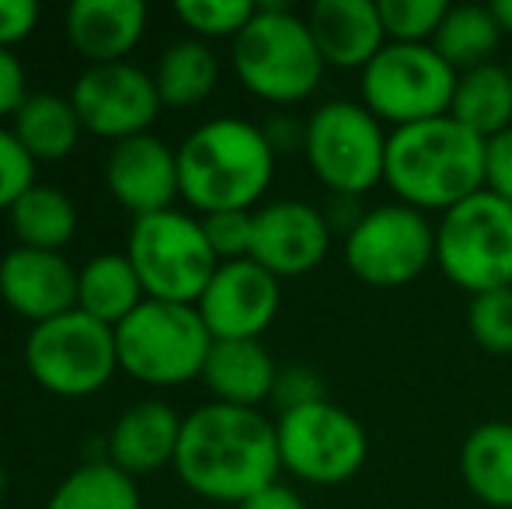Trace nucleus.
Instances as JSON below:
<instances>
[{"instance_id":"nucleus-21","label":"nucleus","mask_w":512,"mask_h":509,"mask_svg":"<svg viewBox=\"0 0 512 509\" xmlns=\"http://www.w3.org/2000/svg\"><path fill=\"white\" fill-rule=\"evenodd\" d=\"M203 381L220 405L258 408L262 401H272L279 367L262 339H213Z\"/></svg>"},{"instance_id":"nucleus-15","label":"nucleus","mask_w":512,"mask_h":509,"mask_svg":"<svg viewBox=\"0 0 512 509\" xmlns=\"http://www.w3.org/2000/svg\"><path fill=\"white\" fill-rule=\"evenodd\" d=\"M328 213L304 199H272L255 210L251 258L276 279L307 276L331 252Z\"/></svg>"},{"instance_id":"nucleus-35","label":"nucleus","mask_w":512,"mask_h":509,"mask_svg":"<svg viewBox=\"0 0 512 509\" xmlns=\"http://www.w3.org/2000/svg\"><path fill=\"white\" fill-rule=\"evenodd\" d=\"M272 401H276L279 415L317 405V401H324V381L310 367H286V370H279Z\"/></svg>"},{"instance_id":"nucleus-24","label":"nucleus","mask_w":512,"mask_h":509,"mask_svg":"<svg viewBox=\"0 0 512 509\" xmlns=\"http://www.w3.org/2000/svg\"><path fill=\"white\" fill-rule=\"evenodd\" d=\"M11 133L21 140V147L39 161H63L74 154L81 143V116H77L70 95H53V91H32L21 102V109L11 119Z\"/></svg>"},{"instance_id":"nucleus-38","label":"nucleus","mask_w":512,"mask_h":509,"mask_svg":"<svg viewBox=\"0 0 512 509\" xmlns=\"http://www.w3.org/2000/svg\"><path fill=\"white\" fill-rule=\"evenodd\" d=\"M28 95L32 91H28V74L21 56H14V49H0V119H14V112L21 109Z\"/></svg>"},{"instance_id":"nucleus-8","label":"nucleus","mask_w":512,"mask_h":509,"mask_svg":"<svg viewBox=\"0 0 512 509\" xmlns=\"http://www.w3.org/2000/svg\"><path fill=\"white\" fill-rule=\"evenodd\" d=\"M436 265L471 297L512 286V206L481 189L436 224Z\"/></svg>"},{"instance_id":"nucleus-42","label":"nucleus","mask_w":512,"mask_h":509,"mask_svg":"<svg viewBox=\"0 0 512 509\" xmlns=\"http://www.w3.org/2000/svg\"><path fill=\"white\" fill-rule=\"evenodd\" d=\"M506 70H509V77H512V56H509V63H506Z\"/></svg>"},{"instance_id":"nucleus-5","label":"nucleus","mask_w":512,"mask_h":509,"mask_svg":"<svg viewBox=\"0 0 512 509\" xmlns=\"http://www.w3.org/2000/svg\"><path fill=\"white\" fill-rule=\"evenodd\" d=\"M209 349L213 335L192 304L143 300L122 325H115L119 370L150 387H175L203 377Z\"/></svg>"},{"instance_id":"nucleus-1","label":"nucleus","mask_w":512,"mask_h":509,"mask_svg":"<svg viewBox=\"0 0 512 509\" xmlns=\"http://www.w3.org/2000/svg\"><path fill=\"white\" fill-rule=\"evenodd\" d=\"M171 468L196 496L241 506L265 485L279 482L283 461L276 422L265 419L262 408L206 401L185 415Z\"/></svg>"},{"instance_id":"nucleus-7","label":"nucleus","mask_w":512,"mask_h":509,"mask_svg":"<svg viewBox=\"0 0 512 509\" xmlns=\"http://www.w3.org/2000/svg\"><path fill=\"white\" fill-rule=\"evenodd\" d=\"M384 123L363 102H324L304 126V154L314 178L338 199H359L384 182Z\"/></svg>"},{"instance_id":"nucleus-33","label":"nucleus","mask_w":512,"mask_h":509,"mask_svg":"<svg viewBox=\"0 0 512 509\" xmlns=\"http://www.w3.org/2000/svg\"><path fill=\"white\" fill-rule=\"evenodd\" d=\"M203 231L220 262H241L251 258V245H255V210H223L206 213Z\"/></svg>"},{"instance_id":"nucleus-6","label":"nucleus","mask_w":512,"mask_h":509,"mask_svg":"<svg viewBox=\"0 0 512 509\" xmlns=\"http://www.w3.org/2000/svg\"><path fill=\"white\" fill-rule=\"evenodd\" d=\"M126 258L133 262L147 300L199 304L203 290L220 269L203 231V220L182 210H161L136 217L126 238Z\"/></svg>"},{"instance_id":"nucleus-9","label":"nucleus","mask_w":512,"mask_h":509,"mask_svg":"<svg viewBox=\"0 0 512 509\" xmlns=\"http://www.w3.org/2000/svg\"><path fill=\"white\" fill-rule=\"evenodd\" d=\"M25 367L32 381L56 398H91L119 374L115 328L81 307L32 325L25 339Z\"/></svg>"},{"instance_id":"nucleus-31","label":"nucleus","mask_w":512,"mask_h":509,"mask_svg":"<svg viewBox=\"0 0 512 509\" xmlns=\"http://www.w3.org/2000/svg\"><path fill=\"white\" fill-rule=\"evenodd\" d=\"M446 14H450V4L443 0H384L380 4L387 42H408V46H429Z\"/></svg>"},{"instance_id":"nucleus-34","label":"nucleus","mask_w":512,"mask_h":509,"mask_svg":"<svg viewBox=\"0 0 512 509\" xmlns=\"http://www.w3.org/2000/svg\"><path fill=\"white\" fill-rule=\"evenodd\" d=\"M35 185V157L21 147L11 126H0V210H11Z\"/></svg>"},{"instance_id":"nucleus-37","label":"nucleus","mask_w":512,"mask_h":509,"mask_svg":"<svg viewBox=\"0 0 512 509\" xmlns=\"http://www.w3.org/2000/svg\"><path fill=\"white\" fill-rule=\"evenodd\" d=\"M39 4L35 0H0V49H14L25 42L39 25Z\"/></svg>"},{"instance_id":"nucleus-28","label":"nucleus","mask_w":512,"mask_h":509,"mask_svg":"<svg viewBox=\"0 0 512 509\" xmlns=\"http://www.w3.org/2000/svg\"><path fill=\"white\" fill-rule=\"evenodd\" d=\"M502 35L506 32H502L492 7L460 4V7H450V14H446L443 25H439L432 46H436V53L443 56L457 74H467V70L492 63Z\"/></svg>"},{"instance_id":"nucleus-16","label":"nucleus","mask_w":512,"mask_h":509,"mask_svg":"<svg viewBox=\"0 0 512 509\" xmlns=\"http://www.w3.org/2000/svg\"><path fill=\"white\" fill-rule=\"evenodd\" d=\"M105 185L115 203L133 213V220L171 210L175 199L182 196L178 150L154 133L112 143L105 157Z\"/></svg>"},{"instance_id":"nucleus-29","label":"nucleus","mask_w":512,"mask_h":509,"mask_svg":"<svg viewBox=\"0 0 512 509\" xmlns=\"http://www.w3.org/2000/svg\"><path fill=\"white\" fill-rule=\"evenodd\" d=\"M46 509H143V499L136 478L112 461H88L56 485Z\"/></svg>"},{"instance_id":"nucleus-2","label":"nucleus","mask_w":512,"mask_h":509,"mask_svg":"<svg viewBox=\"0 0 512 509\" xmlns=\"http://www.w3.org/2000/svg\"><path fill=\"white\" fill-rule=\"evenodd\" d=\"M178 185L192 210H255L276 175V147L262 126L237 116L206 119L178 143Z\"/></svg>"},{"instance_id":"nucleus-41","label":"nucleus","mask_w":512,"mask_h":509,"mask_svg":"<svg viewBox=\"0 0 512 509\" xmlns=\"http://www.w3.org/2000/svg\"><path fill=\"white\" fill-rule=\"evenodd\" d=\"M4 492H7V471H4V464H0V499H4Z\"/></svg>"},{"instance_id":"nucleus-11","label":"nucleus","mask_w":512,"mask_h":509,"mask_svg":"<svg viewBox=\"0 0 512 509\" xmlns=\"http://www.w3.org/2000/svg\"><path fill=\"white\" fill-rule=\"evenodd\" d=\"M345 265L373 290L408 286L436 262V224L405 203H380L345 234Z\"/></svg>"},{"instance_id":"nucleus-18","label":"nucleus","mask_w":512,"mask_h":509,"mask_svg":"<svg viewBox=\"0 0 512 509\" xmlns=\"http://www.w3.org/2000/svg\"><path fill=\"white\" fill-rule=\"evenodd\" d=\"M182 422L168 401L143 398L122 408L108 429V461L129 478H147L154 471L175 464V450L182 440Z\"/></svg>"},{"instance_id":"nucleus-13","label":"nucleus","mask_w":512,"mask_h":509,"mask_svg":"<svg viewBox=\"0 0 512 509\" xmlns=\"http://www.w3.org/2000/svg\"><path fill=\"white\" fill-rule=\"evenodd\" d=\"M70 102L81 116L84 133L112 143L150 133L164 105L154 74L129 60L84 67L70 88Z\"/></svg>"},{"instance_id":"nucleus-12","label":"nucleus","mask_w":512,"mask_h":509,"mask_svg":"<svg viewBox=\"0 0 512 509\" xmlns=\"http://www.w3.org/2000/svg\"><path fill=\"white\" fill-rule=\"evenodd\" d=\"M283 471L307 485H342L363 471L370 457V436L363 422L328 398L276 419Z\"/></svg>"},{"instance_id":"nucleus-14","label":"nucleus","mask_w":512,"mask_h":509,"mask_svg":"<svg viewBox=\"0 0 512 509\" xmlns=\"http://www.w3.org/2000/svg\"><path fill=\"white\" fill-rule=\"evenodd\" d=\"M283 304V279H276L255 258L220 262L196 311L213 339H258L276 321Z\"/></svg>"},{"instance_id":"nucleus-23","label":"nucleus","mask_w":512,"mask_h":509,"mask_svg":"<svg viewBox=\"0 0 512 509\" xmlns=\"http://www.w3.org/2000/svg\"><path fill=\"white\" fill-rule=\"evenodd\" d=\"M147 300L126 252H102L77 269V307L115 328Z\"/></svg>"},{"instance_id":"nucleus-39","label":"nucleus","mask_w":512,"mask_h":509,"mask_svg":"<svg viewBox=\"0 0 512 509\" xmlns=\"http://www.w3.org/2000/svg\"><path fill=\"white\" fill-rule=\"evenodd\" d=\"M234 509H307V503L300 499V492L290 489V485L272 482V485H265L262 492H255V496L244 499V503L234 506Z\"/></svg>"},{"instance_id":"nucleus-36","label":"nucleus","mask_w":512,"mask_h":509,"mask_svg":"<svg viewBox=\"0 0 512 509\" xmlns=\"http://www.w3.org/2000/svg\"><path fill=\"white\" fill-rule=\"evenodd\" d=\"M485 189L512 206V129L485 143Z\"/></svg>"},{"instance_id":"nucleus-22","label":"nucleus","mask_w":512,"mask_h":509,"mask_svg":"<svg viewBox=\"0 0 512 509\" xmlns=\"http://www.w3.org/2000/svg\"><path fill=\"white\" fill-rule=\"evenodd\" d=\"M460 475L471 496L492 509H512V422H481L460 447Z\"/></svg>"},{"instance_id":"nucleus-20","label":"nucleus","mask_w":512,"mask_h":509,"mask_svg":"<svg viewBox=\"0 0 512 509\" xmlns=\"http://www.w3.org/2000/svg\"><path fill=\"white\" fill-rule=\"evenodd\" d=\"M307 28L324 67L366 70L387 46L380 4L373 0H317L307 11Z\"/></svg>"},{"instance_id":"nucleus-26","label":"nucleus","mask_w":512,"mask_h":509,"mask_svg":"<svg viewBox=\"0 0 512 509\" xmlns=\"http://www.w3.org/2000/svg\"><path fill=\"white\" fill-rule=\"evenodd\" d=\"M450 116L481 140L512 129V77L499 63H485L457 77Z\"/></svg>"},{"instance_id":"nucleus-3","label":"nucleus","mask_w":512,"mask_h":509,"mask_svg":"<svg viewBox=\"0 0 512 509\" xmlns=\"http://www.w3.org/2000/svg\"><path fill=\"white\" fill-rule=\"evenodd\" d=\"M384 182L398 203L443 217L485 189V140L453 116L391 129Z\"/></svg>"},{"instance_id":"nucleus-30","label":"nucleus","mask_w":512,"mask_h":509,"mask_svg":"<svg viewBox=\"0 0 512 509\" xmlns=\"http://www.w3.org/2000/svg\"><path fill=\"white\" fill-rule=\"evenodd\" d=\"M258 4L251 0H178L175 14L196 39H230L241 35V28L255 18Z\"/></svg>"},{"instance_id":"nucleus-10","label":"nucleus","mask_w":512,"mask_h":509,"mask_svg":"<svg viewBox=\"0 0 512 509\" xmlns=\"http://www.w3.org/2000/svg\"><path fill=\"white\" fill-rule=\"evenodd\" d=\"M457 70L436 53V46H408V42H387L373 63L363 70V105L394 129L429 123V119L450 116L453 91H457Z\"/></svg>"},{"instance_id":"nucleus-25","label":"nucleus","mask_w":512,"mask_h":509,"mask_svg":"<svg viewBox=\"0 0 512 509\" xmlns=\"http://www.w3.org/2000/svg\"><path fill=\"white\" fill-rule=\"evenodd\" d=\"M157 95L168 109H192L203 105L220 84V60L213 46L196 35L171 42L154 67Z\"/></svg>"},{"instance_id":"nucleus-27","label":"nucleus","mask_w":512,"mask_h":509,"mask_svg":"<svg viewBox=\"0 0 512 509\" xmlns=\"http://www.w3.org/2000/svg\"><path fill=\"white\" fill-rule=\"evenodd\" d=\"M7 224L21 248L63 252L77 234V206L56 185L35 182L18 203L7 210Z\"/></svg>"},{"instance_id":"nucleus-40","label":"nucleus","mask_w":512,"mask_h":509,"mask_svg":"<svg viewBox=\"0 0 512 509\" xmlns=\"http://www.w3.org/2000/svg\"><path fill=\"white\" fill-rule=\"evenodd\" d=\"M492 11H495V18H499L502 32L512 35V0H499V4H492Z\"/></svg>"},{"instance_id":"nucleus-19","label":"nucleus","mask_w":512,"mask_h":509,"mask_svg":"<svg viewBox=\"0 0 512 509\" xmlns=\"http://www.w3.org/2000/svg\"><path fill=\"white\" fill-rule=\"evenodd\" d=\"M147 32L143 0H74L63 11V35L88 67L122 63Z\"/></svg>"},{"instance_id":"nucleus-4","label":"nucleus","mask_w":512,"mask_h":509,"mask_svg":"<svg viewBox=\"0 0 512 509\" xmlns=\"http://www.w3.org/2000/svg\"><path fill=\"white\" fill-rule=\"evenodd\" d=\"M230 63L237 81L269 105L307 102L324 77L307 18L283 4H258L255 18L230 42Z\"/></svg>"},{"instance_id":"nucleus-32","label":"nucleus","mask_w":512,"mask_h":509,"mask_svg":"<svg viewBox=\"0 0 512 509\" xmlns=\"http://www.w3.org/2000/svg\"><path fill=\"white\" fill-rule=\"evenodd\" d=\"M467 332L485 353H512V286L488 290L471 297L467 307Z\"/></svg>"},{"instance_id":"nucleus-17","label":"nucleus","mask_w":512,"mask_h":509,"mask_svg":"<svg viewBox=\"0 0 512 509\" xmlns=\"http://www.w3.org/2000/svg\"><path fill=\"white\" fill-rule=\"evenodd\" d=\"M0 300L32 325L53 321L77 307V269L63 252L14 245L0 258Z\"/></svg>"}]
</instances>
